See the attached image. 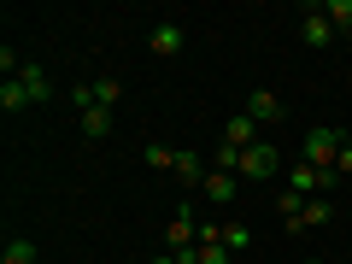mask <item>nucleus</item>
<instances>
[{
  "label": "nucleus",
  "instance_id": "nucleus-3",
  "mask_svg": "<svg viewBox=\"0 0 352 264\" xmlns=\"http://www.w3.org/2000/svg\"><path fill=\"white\" fill-rule=\"evenodd\" d=\"M188 247H200V229H194V200H182L164 223V252H188Z\"/></svg>",
  "mask_w": 352,
  "mask_h": 264
},
{
  "label": "nucleus",
  "instance_id": "nucleus-14",
  "mask_svg": "<svg viewBox=\"0 0 352 264\" xmlns=\"http://www.w3.org/2000/svg\"><path fill=\"white\" fill-rule=\"evenodd\" d=\"M206 159H212V170H229V176H241V147H229V141H217V147L206 153Z\"/></svg>",
  "mask_w": 352,
  "mask_h": 264
},
{
  "label": "nucleus",
  "instance_id": "nucleus-22",
  "mask_svg": "<svg viewBox=\"0 0 352 264\" xmlns=\"http://www.w3.org/2000/svg\"><path fill=\"white\" fill-rule=\"evenodd\" d=\"M305 264H323V258H305Z\"/></svg>",
  "mask_w": 352,
  "mask_h": 264
},
{
  "label": "nucleus",
  "instance_id": "nucleus-16",
  "mask_svg": "<svg viewBox=\"0 0 352 264\" xmlns=\"http://www.w3.org/2000/svg\"><path fill=\"white\" fill-rule=\"evenodd\" d=\"M141 159L153 164V170H176V147H164V141H147V153Z\"/></svg>",
  "mask_w": 352,
  "mask_h": 264
},
{
  "label": "nucleus",
  "instance_id": "nucleus-23",
  "mask_svg": "<svg viewBox=\"0 0 352 264\" xmlns=\"http://www.w3.org/2000/svg\"><path fill=\"white\" fill-rule=\"evenodd\" d=\"M346 141H352V129H346Z\"/></svg>",
  "mask_w": 352,
  "mask_h": 264
},
{
  "label": "nucleus",
  "instance_id": "nucleus-17",
  "mask_svg": "<svg viewBox=\"0 0 352 264\" xmlns=\"http://www.w3.org/2000/svg\"><path fill=\"white\" fill-rule=\"evenodd\" d=\"M223 247H229V252H247V247H252V229L229 217V223H223Z\"/></svg>",
  "mask_w": 352,
  "mask_h": 264
},
{
  "label": "nucleus",
  "instance_id": "nucleus-4",
  "mask_svg": "<svg viewBox=\"0 0 352 264\" xmlns=\"http://www.w3.org/2000/svg\"><path fill=\"white\" fill-rule=\"evenodd\" d=\"M276 170H282V153L270 147V141H258V147L241 153V182H270Z\"/></svg>",
  "mask_w": 352,
  "mask_h": 264
},
{
  "label": "nucleus",
  "instance_id": "nucleus-5",
  "mask_svg": "<svg viewBox=\"0 0 352 264\" xmlns=\"http://www.w3.org/2000/svg\"><path fill=\"white\" fill-rule=\"evenodd\" d=\"M329 217H335V206H329V194H323V200H305L300 212H288V217H282V229H288V235H305V229H323Z\"/></svg>",
  "mask_w": 352,
  "mask_h": 264
},
{
  "label": "nucleus",
  "instance_id": "nucleus-21",
  "mask_svg": "<svg viewBox=\"0 0 352 264\" xmlns=\"http://www.w3.org/2000/svg\"><path fill=\"white\" fill-rule=\"evenodd\" d=\"M147 264H176V252H153V258Z\"/></svg>",
  "mask_w": 352,
  "mask_h": 264
},
{
  "label": "nucleus",
  "instance_id": "nucleus-12",
  "mask_svg": "<svg viewBox=\"0 0 352 264\" xmlns=\"http://www.w3.org/2000/svg\"><path fill=\"white\" fill-rule=\"evenodd\" d=\"M223 141H229V147H241V153H247V147H258V124H252L247 112H235V118L223 124Z\"/></svg>",
  "mask_w": 352,
  "mask_h": 264
},
{
  "label": "nucleus",
  "instance_id": "nucleus-15",
  "mask_svg": "<svg viewBox=\"0 0 352 264\" xmlns=\"http://www.w3.org/2000/svg\"><path fill=\"white\" fill-rule=\"evenodd\" d=\"M0 264H36V241L12 235V241H6V252H0Z\"/></svg>",
  "mask_w": 352,
  "mask_h": 264
},
{
  "label": "nucleus",
  "instance_id": "nucleus-8",
  "mask_svg": "<svg viewBox=\"0 0 352 264\" xmlns=\"http://www.w3.org/2000/svg\"><path fill=\"white\" fill-rule=\"evenodd\" d=\"M300 41H305V47H329V41H335V24H329L323 6H305V18H300Z\"/></svg>",
  "mask_w": 352,
  "mask_h": 264
},
{
  "label": "nucleus",
  "instance_id": "nucleus-18",
  "mask_svg": "<svg viewBox=\"0 0 352 264\" xmlns=\"http://www.w3.org/2000/svg\"><path fill=\"white\" fill-rule=\"evenodd\" d=\"M323 12H329V24H335V30H346V36H352V0H323Z\"/></svg>",
  "mask_w": 352,
  "mask_h": 264
},
{
  "label": "nucleus",
  "instance_id": "nucleus-13",
  "mask_svg": "<svg viewBox=\"0 0 352 264\" xmlns=\"http://www.w3.org/2000/svg\"><path fill=\"white\" fill-rule=\"evenodd\" d=\"M76 124H82V141H106L112 135V112H106V106H82Z\"/></svg>",
  "mask_w": 352,
  "mask_h": 264
},
{
  "label": "nucleus",
  "instance_id": "nucleus-9",
  "mask_svg": "<svg viewBox=\"0 0 352 264\" xmlns=\"http://www.w3.org/2000/svg\"><path fill=\"white\" fill-rule=\"evenodd\" d=\"M235 194H241V176L212 170V176H206V188H200V200H212V206H235Z\"/></svg>",
  "mask_w": 352,
  "mask_h": 264
},
{
  "label": "nucleus",
  "instance_id": "nucleus-10",
  "mask_svg": "<svg viewBox=\"0 0 352 264\" xmlns=\"http://www.w3.org/2000/svg\"><path fill=\"white\" fill-rule=\"evenodd\" d=\"M247 118H252V124H276V118H282V100L270 94V88H252V94H247Z\"/></svg>",
  "mask_w": 352,
  "mask_h": 264
},
{
  "label": "nucleus",
  "instance_id": "nucleus-11",
  "mask_svg": "<svg viewBox=\"0 0 352 264\" xmlns=\"http://www.w3.org/2000/svg\"><path fill=\"white\" fill-rule=\"evenodd\" d=\"M0 112H36V106H30L24 76H0Z\"/></svg>",
  "mask_w": 352,
  "mask_h": 264
},
{
  "label": "nucleus",
  "instance_id": "nucleus-1",
  "mask_svg": "<svg viewBox=\"0 0 352 264\" xmlns=\"http://www.w3.org/2000/svg\"><path fill=\"white\" fill-rule=\"evenodd\" d=\"M340 147H346V135H340V129H329V124H317V129H305L300 159L311 164V170H335V164H340Z\"/></svg>",
  "mask_w": 352,
  "mask_h": 264
},
{
  "label": "nucleus",
  "instance_id": "nucleus-20",
  "mask_svg": "<svg viewBox=\"0 0 352 264\" xmlns=\"http://www.w3.org/2000/svg\"><path fill=\"white\" fill-rule=\"evenodd\" d=\"M335 176H352V141L340 147V164H335Z\"/></svg>",
  "mask_w": 352,
  "mask_h": 264
},
{
  "label": "nucleus",
  "instance_id": "nucleus-2",
  "mask_svg": "<svg viewBox=\"0 0 352 264\" xmlns=\"http://www.w3.org/2000/svg\"><path fill=\"white\" fill-rule=\"evenodd\" d=\"M288 188L300 194V200H323V194L335 188V170H311L305 159H294L288 164Z\"/></svg>",
  "mask_w": 352,
  "mask_h": 264
},
{
  "label": "nucleus",
  "instance_id": "nucleus-6",
  "mask_svg": "<svg viewBox=\"0 0 352 264\" xmlns=\"http://www.w3.org/2000/svg\"><path fill=\"white\" fill-rule=\"evenodd\" d=\"M147 47L159 53V59H176V53L188 47V30L176 24V18H164V24H153V36H147Z\"/></svg>",
  "mask_w": 352,
  "mask_h": 264
},
{
  "label": "nucleus",
  "instance_id": "nucleus-19",
  "mask_svg": "<svg viewBox=\"0 0 352 264\" xmlns=\"http://www.w3.org/2000/svg\"><path fill=\"white\" fill-rule=\"evenodd\" d=\"M200 264H235V252L223 241H200Z\"/></svg>",
  "mask_w": 352,
  "mask_h": 264
},
{
  "label": "nucleus",
  "instance_id": "nucleus-7",
  "mask_svg": "<svg viewBox=\"0 0 352 264\" xmlns=\"http://www.w3.org/2000/svg\"><path fill=\"white\" fill-rule=\"evenodd\" d=\"M206 176H212V159H200L194 147H176V182L182 188H206Z\"/></svg>",
  "mask_w": 352,
  "mask_h": 264
}]
</instances>
